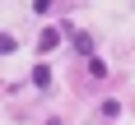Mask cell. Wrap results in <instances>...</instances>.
I'll return each instance as SVG.
<instances>
[{"label": "cell", "instance_id": "6", "mask_svg": "<svg viewBox=\"0 0 135 125\" xmlns=\"http://www.w3.org/2000/svg\"><path fill=\"white\" fill-rule=\"evenodd\" d=\"M14 51V37H5V32H0V56H9Z\"/></svg>", "mask_w": 135, "mask_h": 125}, {"label": "cell", "instance_id": "3", "mask_svg": "<svg viewBox=\"0 0 135 125\" xmlns=\"http://www.w3.org/2000/svg\"><path fill=\"white\" fill-rule=\"evenodd\" d=\"M33 88H51V69H47V65L33 69Z\"/></svg>", "mask_w": 135, "mask_h": 125}, {"label": "cell", "instance_id": "2", "mask_svg": "<svg viewBox=\"0 0 135 125\" xmlns=\"http://www.w3.org/2000/svg\"><path fill=\"white\" fill-rule=\"evenodd\" d=\"M56 46H61V32H56V28H47V32H42V42H37V51H56Z\"/></svg>", "mask_w": 135, "mask_h": 125}, {"label": "cell", "instance_id": "1", "mask_svg": "<svg viewBox=\"0 0 135 125\" xmlns=\"http://www.w3.org/2000/svg\"><path fill=\"white\" fill-rule=\"evenodd\" d=\"M70 42H75V51H79L84 60L93 56V37H89V32H79V28H70Z\"/></svg>", "mask_w": 135, "mask_h": 125}, {"label": "cell", "instance_id": "4", "mask_svg": "<svg viewBox=\"0 0 135 125\" xmlns=\"http://www.w3.org/2000/svg\"><path fill=\"white\" fill-rule=\"evenodd\" d=\"M89 74H93V79H103V74H107V65H103L98 56H89Z\"/></svg>", "mask_w": 135, "mask_h": 125}, {"label": "cell", "instance_id": "5", "mask_svg": "<svg viewBox=\"0 0 135 125\" xmlns=\"http://www.w3.org/2000/svg\"><path fill=\"white\" fill-rule=\"evenodd\" d=\"M33 9H37V14H51V9H56V0H33Z\"/></svg>", "mask_w": 135, "mask_h": 125}]
</instances>
